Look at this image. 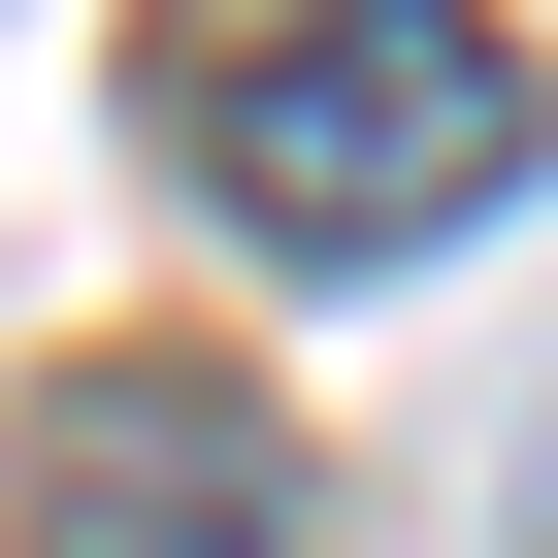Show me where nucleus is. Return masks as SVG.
I'll use <instances>...</instances> for the list:
<instances>
[{
  "label": "nucleus",
  "mask_w": 558,
  "mask_h": 558,
  "mask_svg": "<svg viewBox=\"0 0 558 558\" xmlns=\"http://www.w3.org/2000/svg\"><path fill=\"white\" fill-rule=\"evenodd\" d=\"M165 132H197V197L263 263H460L558 99H525L493 0H230V34L165 66Z\"/></svg>",
  "instance_id": "nucleus-1"
},
{
  "label": "nucleus",
  "mask_w": 558,
  "mask_h": 558,
  "mask_svg": "<svg viewBox=\"0 0 558 558\" xmlns=\"http://www.w3.org/2000/svg\"><path fill=\"white\" fill-rule=\"evenodd\" d=\"M296 525H329L296 395H230V362H165V329H99V362L34 395V558H296Z\"/></svg>",
  "instance_id": "nucleus-2"
}]
</instances>
